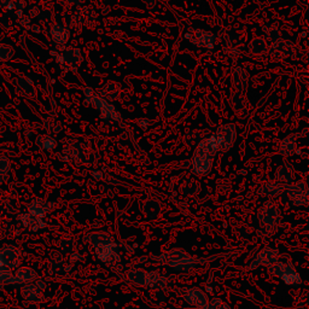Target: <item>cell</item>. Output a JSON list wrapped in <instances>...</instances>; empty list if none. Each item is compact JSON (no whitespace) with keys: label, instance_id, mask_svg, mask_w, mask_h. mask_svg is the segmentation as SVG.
<instances>
[{"label":"cell","instance_id":"6da1fadb","mask_svg":"<svg viewBox=\"0 0 309 309\" xmlns=\"http://www.w3.org/2000/svg\"><path fill=\"white\" fill-rule=\"evenodd\" d=\"M88 242L95 247V252L97 257L105 265L111 266L120 261L118 257V248L114 243L113 237L105 232L90 233L86 237Z\"/></svg>","mask_w":309,"mask_h":309},{"label":"cell","instance_id":"7a4b0ae2","mask_svg":"<svg viewBox=\"0 0 309 309\" xmlns=\"http://www.w3.org/2000/svg\"><path fill=\"white\" fill-rule=\"evenodd\" d=\"M268 272L270 274H272L273 277L279 278L280 280H283L284 283L288 284V285H300L302 283V278L298 274L297 270H295L292 263L290 261H278L274 265L270 266L268 268Z\"/></svg>","mask_w":309,"mask_h":309},{"label":"cell","instance_id":"3957f363","mask_svg":"<svg viewBox=\"0 0 309 309\" xmlns=\"http://www.w3.org/2000/svg\"><path fill=\"white\" fill-rule=\"evenodd\" d=\"M258 219H260V224L262 229L267 234H273L278 229L280 220H282V215H280L279 209L275 206L273 202H267L260 210L258 214Z\"/></svg>","mask_w":309,"mask_h":309},{"label":"cell","instance_id":"277c9868","mask_svg":"<svg viewBox=\"0 0 309 309\" xmlns=\"http://www.w3.org/2000/svg\"><path fill=\"white\" fill-rule=\"evenodd\" d=\"M180 293L185 302L191 305L192 307L204 309L207 307L208 301H209L207 293L198 288H184L181 289Z\"/></svg>","mask_w":309,"mask_h":309},{"label":"cell","instance_id":"5b68a950","mask_svg":"<svg viewBox=\"0 0 309 309\" xmlns=\"http://www.w3.org/2000/svg\"><path fill=\"white\" fill-rule=\"evenodd\" d=\"M289 199H291V203L296 207H306L308 203V193L307 186L303 181L297 182L293 186L289 187L288 190Z\"/></svg>","mask_w":309,"mask_h":309},{"label":"cell","instance_id":"8992f818","mask_svg":"<svg viewBox=\"0 0 309 309\" xmlns=\"http://www.w3.org/2000/svg\"><path fill=\"white\" fill-rule=\"evenodd\" d=\"M278 261H279L278 250L267 248V249H263L262 251H260L255 256L252 262L250 263V268H257L258 266H268L270 267V266L274 265Z\"/></svg>","mask_w":309,"mask_h":309},{"label":"cell","instance_id":"52a82bcc","mask_svg":"<svg viewBox=\"0 0 309 309\" xmlns=\"http://www.w3.org/2000/svg\"><path fill=\"white\" fill-rule=\"evenodd\" d=\"M197 263H198V261H197L196 258H192L187 254L186 256H184L180 258V260L176 261V262H174L173 265L169 266V267L174 268V270H179V272H190V270H192L196 267Z\"/></svg>","mask_w":309,"mask_h":309},{"label":"cell","instance_id":"ba28073f","mask_svg":"<svg viewBox=\"0 0 309 309\" xmlns=\"http://www.w3.org/2000/svg\"><path fill=\"white\" fill-rule=\"evenodd\" d=\"M45 285L39 286V283L35 284V285H29L26 286L23 289V296L27 298L28 301H34V302H39L42 301L44 296H42V290H44Z\"/></svg>","mask_w":309,"mask_h":309},{"label":"cell","instance_id":"9c48e42d","mask_svg":"<svg viewBox=\"0 0 309 309\" xmlns=\"http://www.w3.org/2000/svg\"><path fill=\"white\" fill-rule=\"evenodd\" d=\"M146 275L148 273L143 270H131L127 272L128 280L136 286L146 285Z\"/></svg>","mask_w":309,"mask_h":309},{"label":"cell","instance_id":"30bf717a","mask_svg":"<svg viewBox=\"0 0 309 309\" xmlns=\"http://www.w3.org/2000/svg\"><path fill=\"white\" fill-rule=\"evenodd\" d=\"M284 190L283 185L279 184H267L260 190V194L262 196H267V197H273V196H277V194L282 193Z\"/></svg>","mask_w":309,"mask_h":309},{"label":"cell","instance_id":"8fae6325","mask_svg":"<svg viewBox=\"0 0 309 309\" xmlns=\"http://www.w3.org/2000/svg\"><path fill=\"white\" fill-rule=\"evenodd\" d=\"M37 278V273L29 268H22L16 273V277L14 278L16 282H32Z\"/></svg>","mask_w":309,"mask_h":309},{"label":"cell","instance_id":"7c38bea8","mask_svg":"<svg viewBox=\"0 0 309 309\" xmlns=\"http://www.w3.org/2000/svg\"><path fill=\"white\" fill-rule=\"evenodd\" d=\"M204 309H231L226 303L222 302L220 298H214L212 301H208L207 307Z\"/></svg>","mask_w":309,"mask_h":309},{"label":"cell","instance_id":"4fadbf2b","mask_svg":"<svg viewBox=\"0 0 309 309\" xmlns=\"http://www.w3.org/2000/svg\"><path fill=\"white\" fill-rule=\"evenodd\" d=\"M186 309H202V308H196V307H192V308H186Z\"/></svg>","mask_w":309,"mask_h":309}]
</instances>
